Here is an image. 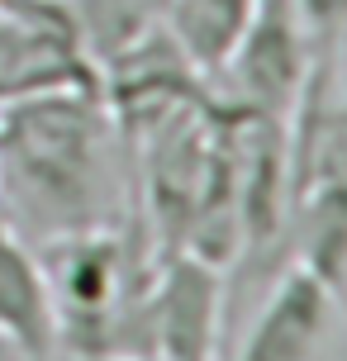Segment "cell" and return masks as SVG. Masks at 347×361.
<instances>
[{"label":"cell","mask_w":347,"mask_h":361,"mask_svg":"<svg viewBox=\"0 0 347 361\" xmlns=\"http://www.w3.org/2000/svg\"><path fill=\"white\" fill-rule=\"evenodd\" d=\"M291 195L319 180H347V24L324 29L305 95L286 124Z\"/></svg>","instance_id":"cell-4"},{"label":"cell","mask_w":347,"mask_h":361,"mask_svg":"<svg viewBox=\"0 0 347 361\" xmlns=\"http://www.w3.org/2000/svg\"><path fill=\"white\" fill-rule=\"evenodd\" d=\"M57 361H119V357H57Z\"/></svg>","instance_id":"cell-9"},{"label":"cell","mask_w":347,"mask_h":361,"mask_svg":"<svg viewBox=\"0 0 347 361\" xmlns=\"http://www.w3.org/2000/svg\"><path fill=\"white\" fill-rule=\"evenodd\" d=\"M252 10L257 0H166V38L185 57V67L209 81L243 38Z\"/></svg>","instance_id":"cell-7"},{"label":"cell","mask_w":347,"mask_h":361,"mask_svg":"<svg viewBox=\"0 0 347 361\" xmlns=\"http://www.w3.org/2000/svg\"><path fill=\"white\" fill-rule=\"evenodd\" d=\"M0 347L19 361H57V314L34 243L0 214Z\"/></svg>","instance_id":"cell-6"},{"label":"cell","mask_w":347,"mask_h":361,"mask_svg":"<svg viewBox=\"0 0 347 361\" xmlns=\"http://www.w3.org/2000/svg\"><path fill=\"white\" fill-rule=\"evenodd\" d=\"M338 309H343V295L310 267L291 262L248 319L233 361H319L329 333L338 328Z\"/></svg>","instance_id":"cell-5"},{"label":"cell","mask_w":347,"mask_h":361,"mask_svg":"<svg viewBox=\"0 0 347 361\" xmlns=\"http://www.w3.org/2000/svg\"><path fill=\"white\" fill-rule=\"evenodd\" d=\"M0 5H5V0H0Z\"/></svg>","instance_id":"cell-10"},{"label":"cell","mask_w":347,"mask_h":361,"mask_svg":"<svg viewBox=\"0 0 347 361\" xmlns=\"http://www.w3.org/2000/svg\"><path fill=\"white\" fill-rule=\"evenodd\" d=\"M314 48H319V29L305 19L295 0H257L243 38L205 86L224 105L291 124L305 81H310Z\"/></svg>","instance_id":"cell-2"},{"label":"cell","mask_w":347,"mask_h":361,"mask_svg":"<svg viewBox=\"0 0 347 361\" xmlns=\"http://www.w3.org/2000/svg\"><path fill=\"white\" fill-rule=\"evenodd\" d=\"M57 90H105L86 53L81 19L62 0H5L0 5V105L57 95Z\"/></svg>","instance_id":"cell-3"},{"label":"cell","mask_w":347,"mask_h":361,"mask_svg":"<svg viewBox=\"0 0 347 361\" xmlns=\"http://www.w3.org/2000/svg\"><path fill=\"white\" fill-rule=\"evenodd\" d=\"M0 214L38 243L114 228L119 162L105 90H57L0 105Z\"/></svg>","instance_id":"cell-1"},{"label":"cell","mask_w":347,"mask_h":361,"mask_svg":"<svg viewBox=\"0 0 347 361\" xmlns=\"http://www.w3.org/2000/svg\"><path fill=\"white\" fill-rule=\"evenodd\" d=\"M295 5L305 10V19H310L319 34H324V29L347 24V0H295Z\"/></svg>","instance_id":"cell-8"}]
</instances>
